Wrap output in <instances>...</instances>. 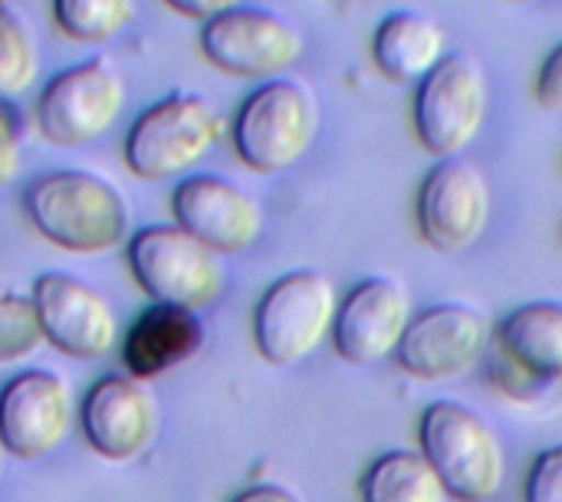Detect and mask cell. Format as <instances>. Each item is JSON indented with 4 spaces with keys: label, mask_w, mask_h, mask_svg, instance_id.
I'll use <instances>...</instances> for the list:
<instances>
[{
    "label": "cell",
    "mask_w": 562,
    "mask_h": 502,
    "mask_svg": "<svg viewBox=\"0 0 562 502\" xmlns=\"http://www.w3.org/2000/svg\"><path fill=\"white\" fill-rule=\"evenodd\" d=\"M23 207L30 224L69 253H109L128 237L132 214L122 191L92 171L40 174L26 187Z\"/></svg>",
    "instance_id": "cell-1"
},
{
    "label": "cell",
    "mask_w": 562,
    "mask_h": 502,
    "mask_svg": "<svg viewBox=\"0 0 562 502\" xmlns=\"http://www.w3.org/2000/svg\"><path fill=\"white\" fill-rule=\"evenodd\" d=\"M319 132L316 92L290 76L260 82L234 115V151L257 174L293 168Z\"/></svg>",
    "instance_id": "cell-2"
},
{
    "label": "cell",
    "mask_w": 562,
    "mask_h": 502,
    "mask_svg": "<svg viewBox=\"0 0 562 502\" xmlns=\"http://www.w3.org/2000/svg\"><path fill=\"white\" fill-rule=\"evenodd\" d=\"M425 460L441 477L448 497L461 502L494 500L507 477V454L501 437L458 401H435L418 424Z\"/></svg>",
    "instance_id": "cell-3"
},
{
    "label": "cell",
    "mask_w": 562,
    "mask_h": 502,
    "mask_svg": "<svg viewBox=\"0 0 562 502\" xmlns=\"http://www.w3.org/2000/svg\"><path fill=\"white\" fill-rule=\"evenodd\" d=\"M221 112L198 92H171L148 105L125 135V164L142 181H168L201 164L221 141Z\"/></svg>",
    "instance_id": "cell-4"
},
{
    "label": "cell",
    "mask_w": 562,
    "mask_h": 502,
    "mask_svg": "<svg viewBox=\"0 0 562 502\" xmlns=\"http://www.w3.org/2000/svg\"><path fill=\"white\" fill-rule=\"evenodd\" d=\"M339 312L336 286L319 270L280 276L257 303L254 342L270 365H296L333 335Z\"/></svg>",
    "instance_id": "cell-5"
},
{
    "label": "cell",
    "mask_w": 562,
    "mask_h": 502,
    "mask_svg": "<svg viewBox=\"0 0 562 502\" xmlns=\"http://www.w3.org/2000/svg\"><path fill=\"white\" fill-rule=\"evenodd\" d=\"M128 266L151 303L181 306L191 312L207 309L224 289L221 256L178 224L138 230L128 240Z\"/></svg>",
    "instance_id": "cell-6"
},
{
    "label": "cell",
    "mask_w": 562,
    "mask_h": 502,
    "mask_svg": "<svg viewBox=\"0 0 562 502\" xmlns=\"http://www.w3.org/2000/svg\"><path fill=\"white\" fill-rule=\"evenodd\" d=\"M125 79L105 56H89L56 72L36 99L40 132L59 148L102 138L122 115Z\"/></svg>",
    "instance_id": "cell-7"
},
{
    "label": "cell",
    "mask_w": 562,
    "mask_h": 502,
    "mask_svg": "<svg viewBox=\"0 0 562 502\" xmlns=\"http://www.w3.org/2000/svg\"><path fill=\"white\" fill-rule=\"evenodd\" d=\"M487 72L471 53H448L415 89V132L438 158H458L484 128Z\"/></svg>",
    "instance_id": "cell-8"
},
{
    "label": "cell",
    "mask_w": 562,
    "mask_h": 502,
    "mask_svg": "<svg viewBox=\"0 0 562 502\" xmlns=\"http://www.w3.org/2000/svg\"><path fill=\"white\" fill-rule=\"evenodd\" d=\"M303 46L300 26L270 7L240 3L201 26L204 56L240 79H277L303 56Z\"/></svg>",
    "instance_id": "cell-9"
},
{
    "label": "cell",
    "mask_w": 562,
    "mask_h": 502,
    "mask_svg": "<svg viewBox=\"0 0 562 502\" xmlns=\"http://www.w3.org/2000/svg\"><path fill=\"white\" fill-rule=\"evenodd\" d=\"M422 237L441 253H461L487 227L491 184L468 158H441L418 187L415 204Z\"/></svg>",
    "instance_id": "cell-10"
},
{
    "label": "cell",
    "mask_w": 562,
    "mask_h": 502,
    "mask_svg": "<svg viewBox=\"0 0 562 502\" xmlns=\"http://www.w3.org/2000/svg\"><path fill=\"white\" fill-rule=\"evenodd\" d=\"M487 349L491 326L477 309L438 303L412 319L398 345V365L422 381H448L471 372Z\"/></svg>",
    "instance_id": "cell-11"
},
{
    "label": "cell",
    "mask_w": 562,
    "mask_h": 502,
    "mask_svg": "<svg viewBox=\"0 0 562 502\" xmlns=\"http://www.w3.org/2000/svg\"><path fill=\"white\" fill-rule=\"evenodd\" d=\"M30 296L36 303L46 342L63 355L95 362L115 349L119 319L112 306L82 279L56 270L40 273Z\"/></svg>",
    "instance_id": "cell-12"
},
{
    "label": "cell",
    "mask_w": 562,
    "mask_h": 502,
    "mask_svg": "<svg viewBox=\"0 0 562 502\" xmlns=\"http://www.w3.org/2000/svg\"><path fill=\"white\" fill-rule=\"evenodd\" d=\"M72 427V395L56 372H20L0 391V447L16 460L53 454Z\"/></svg>",
    "instance_id": "cell-13"
},
{
    "label": "cell",
    "mask_w": 562,
    "mask_h": 502,
    "mask_svg": "<svg viewBox=\"0 0 562 502\" xmlns=\"http://www.w3.org/2000/svg\"><path fill=\"white\" fill-rule=\"evenodd\" d=\"M412 319V293L405 283L392 276H369L339 303L333 345L339 358L352 365H375L389 355H398Z\"/></svg>",
    "instance_id": "cell-14"
},
{
    "label": "cell",
    "mask_w": 562,
    "mask_h": 502,
    "mask_svg": "<svg viewBox=\"0 0 562 502\" xmlns=\"http://www.w3.org/2000/svg\"><path fill=\"white\" fill-rule=\"evenodd\" d=\"M171 210L178 227L217 256L244 253L263 233V210L257 197L217 174L184 178L171 194Z\"/></svg>",
    "instance_id": "cell-15"
},
{
    "label": "cell",
    "mask_w": 562,
    "mask_h": 502,
    "mask_svg": "<svg viewBox=\"0 0 562 502\" xmlns=\"http://www.w3.org/2000/svg\"><path fill=\"white\" fill-rule=\"evenodd\" d=\"M79 424L86 444L99 457L128 464L148 450L158 434V401L138 378L105 375L86 391Z\"/></svg>",
    "instance_id": "cell-16"
},
{
    "label": "cell",
    "mask_w": 562,
    "mask_h": 502,
    "mask_svg": "<svg viewBox=\"0 0 562 502\" xmlns=\"http://www.w3.org/2000/svg\"><path fill=\"white\" fill-rule=\"evenodd\" d=\"M204 345V322L198 312L181 306L151 303L125 332L122 358L132 378L148 381L184 362H191Z\"/></svg>",
    "instance_id": "cell-17"
},
{
    "label": "cell",
    "mask_w": 562,
    "mask_h": 502,
    "mask_svg": "<svg viewBox=\"0 0 562 502\" xmlns=\"http://www.w3.org/2000/svg\"><path fill=\"white\" fill-rule=\"evenodd\" d=\"M448 36L425 10H392L372 33V59L392 82H422L445 56Z\"/></svg>",
    "instance_id": "cell-18"
},
{
    "label": "cell",
    "mask_w": 562,
    "mask_h": 502,
    "mask_svg": "<svg viewBox=\"0 0 562 502\" xmlns=\"http://www.w3.org/2000/svg\"><path fill=\"white\" fill-rule=\"evenodd\" d=\"M497 345L533 378H562V303L540 299L514 309L497 335Z\"/></svg>",
    "instance_id": "cell-19"
},
{
    "label": "cell",
    "mask_w": 562,
    "mask_h": 502,
    "mask_svg": "<svg viewBox=\"0 0 562 502\" xmlns=\"http://www.w3.org/2000/svg\"><path fill=\"white\" fill-rule=\"evenodd\" d=\"M448 490L422 450H389L362 477V502H448Z\"/></svg>",
    "instance_id": "cell-20"
},
{
    "label": "cell",
    "mask_w": 562,
    "mask_h": 502,
    "mask_svg": "<svg viewBox=\"0 0 562 502\" xmlns=\"http://www.w3.org/2000/svg\"><path fill=\"white\" fill-rule=\"evenodd\" d=\"M53 20L76 43H105L135 20V0H53Z\"/></svg>",
    "instance_id": "cell-21"
},
{
    "label": "cell",
    "mask_w": 562,
    "mask_h": 502,
    "mask_svg": "<svg viewBox=\"0 0 562 502\" xmlns=\"http://www.w3.org/2000/svg\"><path fill=\"white\" fill-rule=\"evenodd\" d=\"M40 72V46L30 23L13 10L0 7V99L23 95Z\"/></svg>",
    "instance_id": "cell-22"
},
{
    "label": "cell",
    "mask_w": 562,
    "mask_h": 502,
    "mask_svg": "<svg viewBox=\"0 0 562 502\" xmlns=\"http://www.w3.org/2000/svg\"><path fill=\"white\" fill-rule=\"evenodd\" d=\"M46 342L33 296H23L0 283V365H16L36 355Z\"/></svg>",
    "instance_id": "cell-23"
},
{
    "label": "cell",
    "mask_w": 562,
    "mask_h": 502,
    "mask_svg": "<svg viewBox=\"0 0 562 502\" xmlns=\"http://www.w3.org/2000/svg\"><path fill=\"white\" fill-rule=\"evenodd\" d=\"M23 161V118L10 99H0V187L20 174Z\"/></svg>",
    "instance_id": "cell-24"
},
{
    "label": "cell",
    "mask_w": 562,
    "mask_h": 502,
    "mask_svg": "<svg viewBox=\"0 0 562 502\" xmlns=\"http://www.w3.org/2000/svg\"><path fill=\"white\" fill-rule=\"evenodd\" d=\"M527 502H562V447L543 450L527 477Z\"/></svg>",
    "instance_id": "cell-25"
},
{
    "label": "cell",
    "mask_w": 562,
    "mask_h": 502,
    "mask_svg": "<svg viewBox=\"0 0 562 502\" xmlns=\"http://www.w3.org/2000/svg\"><path fill=\"white\" fill-rule=\"evenodd\" d=\"M537 99L543 109L562 112V39L547 53V59L537 72Z\"/></svg>",
    "instance_id": "cell-26"
},
{
    "label": "cell",
    "mask_w": 562,
    "mask_h": 502,
    "mask_svg": "<svg viewBox=\"0 0 562 502\" xmlns=\"http://www.w3.org/2000/svg\"><path fill=\"white\" fill-rule=\"evenodd\" d=\"M171 10H178V13H184V16H191V20H214V16H221V13H227V10H234V7H240L244 0H165Z\"/></svg>",
    "instance_id": "cell-27"
},
{
    "label": "cell",
    "mask_w": 562,
    "mask_h": 502,
    "mask_svg": "<svg viewBox=\"0 0 562 502\" xmlns=\"http://www.w3.org/2000/svg\"><path fill=\"white\" fill-rule=\"evenodd\" d=\"M231 502H303L296 493H290L286 487L277 483H260V487H247L244 493H237Z\"/></svg>",
    "instance_id": "cell-28"
},
{
    "label": "cell",
    "mask_w": 562,
    "mask_h": 502,
    "mask_svg": "<svg viewBox=\"0 0 562 502\" xmlns=\"http://www.w3.org/2000/svg\"><path fill=\"white\" fill-rule=\"evenodd\" d=\"M0 7H7V0H0Z\"/></svg>",
    "instance_id": "cell-29"
}]
</instances>
